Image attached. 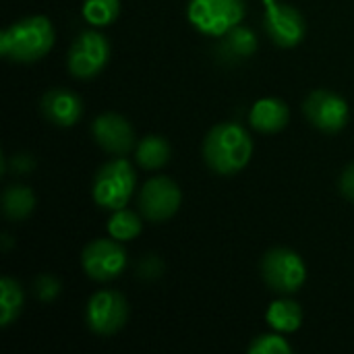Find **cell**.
Instances as JSON below:
<instances>
[{
	"instance_id": "e0dca14e",
	"label": "cell",
	"mask_w": 354,
	"mask_h": 354,
	"mask_svg": "<svg viewBox=\"0 0 354 354\" xmlns=\"http://www.w3.org/2000/svg\"><path fill=\"white\" fill-rule=\"evenodd\" d=\"M137 164L145 170H160L170 160V143L160 135L143 137L135 147Z\"/></svg>"
},
{
	"instance_id": "6da1fadb",
	"label": "cell",
	"mask_w": 354,
	"mask_h": 354,
	"mask_svg": "<svg viewBox=\"0 0 354 354\" xmlns=\"http://www.w3.org/2000/svg\"><path fill=\"white\" fill-rule=\"evenodd\" d=\"M253 156V139L239 122H220L203 139V160L220 176L241 172Z\"/></svg>"
},
{
	"instance_id": "277c9868",
	"label": "cell",
	"mask_w": 354,
	"mask_h": 354,
	"mask_svg": "<svg viewBox=\"0 0 354 354\" xmlns=\"http://www.w3.org/2000/svg\"><path fill=\"white\" fill-rule=\"evenodd\" d=\"M191 25L209 37H222L245 19L243 0H189Z\"/></svg>"
},
{
	"instance_id": "30bf717a",
	"label": "cell",
	"mask_w": 354,
	"mask_h": 354,
	"mask_svg": "<svg viewBox=\"0 0 354 354\" xmlns=\"http://www.w3.org/2000/svg\"><path fill=\"white\" fill-rule=\"evenodd\" d=\"M183 201L180 187L168 176L149 178L139 193V209L149 222H166L170 220Z\"/></svg>"
},
{
	"instance_id": "9a60e30c",
	"label": "cell",
	"mask_w": 354,
	"mask_h": 354,
	"mask_svg": "<svg viewBox=\"0 0 354 354\" xmlns=\"http://www.w3.org/2000/svg\"><path fill=\"white\" fill-rule=\"evenodd\" d=\"M257 52V35L253 29L236 25L234 29H230L226 35L220 37L218 44V54L222 60L226 62H241L251 58Z\"/></svg>"
},
{
	"instance_id": "9c48e42d",
	"label": "cell",
	"mask_w": 354,
	"mask_h": 354,
	"mask_svg": "<svg viewBox=\"0 0 354 354\" xmlns=\"http://www.w3.org/2000/svg\"><path fill=\"white\" fill-rule=\"evenodd\" d=\"M127 251L116 239H95L81 253V266L91 280L108 282L127 270Z\"/></svg>"
},
{
	"instance_id": "8992f818",
	"label": "cell",
	"mask_w": 354,
	"mask_h": 354,
	"mask_svg": "<svg viewBox=\"0 0 354 354\" xmlns=\"http://www.w3.org/2000/svg\"><path fill=\"white\" fill-rule=\"evenodd\" d=\"M110 60V41L100 31H83L73 41L66 66L77 79H93Z\"/></svg>"
},
{
	"instance_id": "2e32d148",
	"label": "cell",
	"mask_w": 354,
	"mask_h": 354,
	"mask_svg": "<svg viewBox=\"0 0 354 354\" xmlns=\"http://www.w3.org/2000/svg\"><path fill=\"white\" fill-rule=\"evenodd\" d=\"M266 319L276 332L292 334L303 324V311H301L299 303H295L290 299H278L266 311Z\"/></svg>"
},
{
	"instance_id": "44dd1931",
	"label": "cell",
	"mask_w": 354,
	"mask_h": 354,
	"mask_svg": "<svg viewBox=\"0 0 354 354\" xmlns=\"http://www.w3.org/2000/svg\"><path fill=\"white\" fill-rule=\"evenodd\" d=\"M120 12V0H85L83 2V17L89 25L106 27L110 25Z\"/></svg>"
},
{
	"instance_id": "52a82bcc",
	"label": "cell",
	"mask_w": 354,
	"mask_h": 354,
	"mask_svg": "<svg viewBox=\"0 0 354 354\" xmlns=\"http://www.w3.org/2000/svg\"><path fill=\"white\" fill-rule=\"evenodd\" d=\"M129 319V305L116 290L95 292L85 307V324L97 336H112L124 328Z\"/></svg>"
},
{
	"instance_id": "ffe728a7",
	"label": "cell",
	"mask_w": 354,
	"mask_h": 354,
	"mask_svg": "<svg viewBox=\"0 0 354 354\" xmlns=\"http://www.w3.org/2000/svg\"><path fill=\"white\" fill-rule=\"evenodd\" d=\"M141 228H143L141 218L127 207L116 209L108 222V232L116 241H133L141 234Z\"/></svg>"
},
{
	"instance_id": "4fadbf2b",
	"label": "cell",
	"mask_w": 354,
	"mask_h": 354,
	"mask_svg": "<svg viewBox=\"0 0 354 354\" xmlns=\"http://www.w3.org/2000/svg\"><path fill=\"white\" fill-rule=\"evenodd\" d=\"M41 114L56 127H75L83 116V100L71 89L54 87L41 97Z\"/></svg>"
},
{
	"instance_id": "ba28073f",
	"label": "cell",
	"mask_w": 354,
	"mask_h": 354,
	"mask_svg": "<svg viewBox=\"0 0 354 354\" xmlns=\"http://www.w3.org/2000/svg\"><path fill=\"white\" fill-rule=\"evenodd\" d=\"M263 27L270 39L280 48L299 46L307 33V23L301 10L280 0H263Z\"/></svg>"
},
{
	"instance_id": "d6986e66",
	"label": "cell",
	"mask_w": 354,
	"mask_h": 354,
	"mask_svg": "<svg viewBox=\"0 0 354 354\" xmlns=\"http://www.w3.org/2000/svg\"><path fill=\"white\" fill-rule=\"evenodd\" d=\"M25 303L23 288L17 280L12 278H2L0 280V326L8 328L21 313Z\"/></svg>"
},
{
	"instance_id": "cb8c5ba5",
	"label": "cell",
	"mask_w": 354,
	"mask_h": 354,
	"mask_svg": "<svg viewBox=\"0 0 354 354\" xmlns=\"http://www.w3.org/2000/svg\"><path fill=\"white\" fill-rule=\"evenodd\" d=\"M162 272H164V263L156 255H145L137 266V274L145 280H153V278L162 276Z\"/></svg>"
},
{
	"instance_id": "7402d4cb",
	"label": "cell",
	"mask_w": 354,
	"mask_h": 354,
	"mask_svg": "<svg viewBox=\"0 0 354 354\" xmlns=\"http://www.w3.org/2000/svg\"><path fill=\"white\" fill-rule=\"evenodd\" d=\"M247 351L251 354H290L292 346L286 338H282V334H261L249 344Z\"/></svg>"
},
{
	"instance_id": "7a4b0ae2",
	"label": "cell",
	"mask_w": 354,
	"mask_h": 354,
	"mask_svg": "<svg viewBox=\"0 0 354 354\" xmlns=\"http://www.w3.org/2000/svg\"><path fill=\"white\" fill-rule=\"evenodd\" d=\"M56 33L48 17L31 15L0 33V54L12 62H35L54 46Z\"/></svg>"
},
{
	"instance_id": "3957f363",
	"label": "cell",
	"mask_w": 354,
	"mask_h": 354,
	"mask_svg": "<svg viewBox=\"0 0 354 354\" xmlns=\"http://www.w3.org/2000/svg\"><path fill=\"white\" fill-rule=\"evenodd\" d=\"M135 172L129 160L114 158L106 162L93 176V201L104 209H122L135 189Z\"/></svg>"
},
{
	"instance_id": "7c38bea8",
	"label": "cell",
	"mask_w": 354,
	"mask_h": 354,
	"mask_svg": "<svg viewBox=\"0 0 354 354\" xmlns=\"http://www.w3.org/2000/svg\"><path fill=\"white\" fill-rule=\"evenodd\" d=\"M91 135L95 143L108 153L124 156L135 147V131L131 122L116 112H106L97 116L91 124Z\"/></svg>"
},
{
	"instance_id": "5bb4252c",
	"label": "cell",
	"mask_w": 354,
	"mask_h": 354,
	"mask_svg": "<svg viewBox=\"0 0 354 354\" xmlns=\"http://www.w3.org/2000/svg\"><path fill=\"white\" fill-rule=\"evenodd\" d=\"M290 120V110L286 102L278 97H261L251 106L249 122L259 133H280Z\"/></svg>"
},
{
	"instance_id": "8fae6325",
	"label": "cell",
	"mask_w": 354,
	"mask_h": 354,
	"mask_svg": "<svg viewBox=\"0 0 354 354\" xmlns=\"http://www.w3.org/2000/svg\"><path fill=\"white\" fill-rule=\"evenodd\" d=\"M303 112H305L307 120L324 133H338L348 122L346 100L334 91H328V89L313 91L305 100Z\"/></svg>"
},
{
	"instance_id": "484cf974",
	"label": "cell",
	"mask_w": 354,
	"mask_h": 354,
	"mask_svg": "<svg viewBox=\"0 0 354 354\" xmlns=\"http://www.w3.org/2000/svg\"><path fill=\"white\" fill-rule=\"evenodd\" d=\"M35 166L33 158L29 153H15L10 158V170L12 172H19V174H27L31 168Z\"/></svg>"
},
{
	"instance_id": "ac0fdd59",
	"label": "cell",
	"mask_w": 354,
	"mask_h": 354,
	"mask_svg": "<svg viewBox=\"0 0 354 354\" xmlns=\"http://www.w3.org/2000/svg\"><path fill=\"white\" fill-rule=\"evenodd\" d=\"M2 209L6 218L19 222L31 216L35 209V195L29 187L25 185H10L4 195H2Z\"/></svg>"
},
{
	"instance_id": "5b68a950",
	"label": "cell",
	"mask_w": 354,
	"mask_h": 354,
	"mask_svg": "<svg viewBox=\"0 0 354 354\" xmlns=\"http://www.w3.org/2000/svg\"><path fill=\"white\" fill-rule=\"evenodd\" d=\"M261 278L274 292L292 295L305 284L307 266L297 251L276 247L270 249L261 259Z\"/></svg>"
},
{
	"instance_id": "d4e9b609",
	"label": "cell",
	"mask_w": 354,
	"mask_h": 354,
	"mask_svg": "<svg viewBox=\"0 0 354 354\" xmlns=\"http://www.w3.org/2000/svg\"><path fill=\"white\" fill-rule=\"evenodd\" d=\"M340 191L346 199L354 201V162L344 168V172L340 176Z\"/></svg>"
},
{
	"instance_id": "603a6c76",
	"label": "cell",
	"mask_w": 354,
	"mask_h": 354,
	"mask_svg": "<svg viewBox=\"0 0 354 354\" xmlns=\"http://www.w3.org/2000/svg\"><path fill=\"white\" fill-rule=\"evenodd\" d=\"M60 282L54 278V276H50V274H44V276H39L35 282H33V292H35V297L39 299V301H44V303H52L58 295H60Z\"/></svg>"
}]
</instances>
